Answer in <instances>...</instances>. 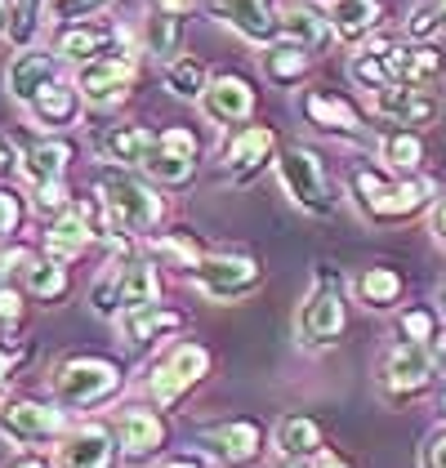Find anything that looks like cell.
Segmentation results:
<instances>
[{"label": "cell", "instance_id": "cell-1", "mask_svg": "<svg viewBox=\"0 0 446 468\" xmlns=\"http://www.w3.org/2000/svg\"><path fill=\"white\" fill-rule=\"evenodd\" d=\"M99 210L108 218L112 237L116 232H152L161 223V215H165L161 197L143 179L125 175V170H108L99 179Z\"/></svg>", "mask_w": 446, "mask_h": 468}, {"label": "cell", "instance_id": "cell-2", "mask_svg": "<svg viewBox=\"0 0 446 468\" xmlns=\"http://www.w3.org/2000/svg\"><path fill=\"white\" fill-rule=\"evenodd\" d=\"M161 294V282H156V268L152 259H112L108 268L99 272V282L90 286V303L103 313V317H121L130 308H148Z\"/></svg>", "mask_w": 446, "mask_h": 468}, {"label": "cell", "instance_id": "cell-3", "mask_svg": "<svg viewBox=\"0 0 446 468\" xmlns=\"http://www.w3.org/2000/svg\"><path fill=\"white\" fill-rule=\"evenodd\" d=\"M429 192L433 183L424 179H384L375 170H353V197H357V210L375 223H398V218L419 215L429 206Z\"/></svg>", "mask_w": 446, "mask_h": 468}, {"label": "cell", "instance_id": "cell-4", "mask_svg": "<svg viewBox=\"0 0 446 468\" xmlns=\"http://www.w3.org/2000/svg\"><path fill=\"white\" fill-rule=\"evenodd\" d=\"M184 277H192L196 286L206 290L210 299L219 303H237V299H250L263 286V268L246 254H196L184 268Z\"/></svg>", "mask_w": 446, "mask_h": 468}, {"label": "cell", "instance_id": "cell-5", "mask_svg": "<svg viewBox=\"0 0 446 468\" xmlns=\"http://www.w3.org/2000/svg\"><path fill=\"white\" fill-rule=\"evenodd\" d=\"M277 175H281V187L291 192L299 210L308 215H331L334 210V192H331V179H326V165L313 147L303 144H291L281 147L277 156Z\"/></svg>", "mask_w": 446, "mask_h": 468}, {"label": "cell", "instance_id": "cell-6", "mask_svg": "<svg viewBox=\"0 0 446 468\" xmlns=\"http://www.w3.org/2000/svg\"><path fill=\"white\" fill-rule=\"evenodd\" d=\"M295 335L303 348H326L344 335V286L326 268H317V282L308 290V299L299 303Z\"/></svg>", "mask_w": 446, "mask_h": 468}, {"label": "cell", "instance_id": "cell-7", "mask_svg": "<svg viewBox=\"0 0 446 468\" xmlns=\"http://www.w3.org/2000/svg\"><path fill=\"white\" fill-rule=\"evenodd\" d=\"M121 388V370L103 357H68L54 370V393L63 406H103L112 393Z\"/></svg>", "mask_w": 446, "mask_h": 468}, {"label": "cell", "instance_id": "cell-8", "mask_svg": "<svg viewBox=\"0 0 446 468\" xmlns=\"http://www.w3.org/2000/svg\"><path fill=\"white\" fill-rule=\"evenodd\" d=\"M134 63H139V58H134V49L116 40L108 54H99L94 63H85V68H80V80H76L80 99H85L90 108H112V103L130 99Z\"/></svg>", "mask_w": 446, "mask_h": 468}, {"label": "cell", "instance_id": "cell-9", "mask_svg": "<svg viewBox=\"0 0 446 468\" xmlns=\"http://www.w3.org/2000/svg\"><path fill=\"white\" fill-rule=\"evenodd\" d=\"M196 152H201V144H196V134L187 125H165V130H156V144H152V152L143 156L139 170L156 183L184 187L196 175Z\"/></svg>", "mask_w": 446, "mask_h": 468}, {"label": "cell", "instance_id": "cell-10", "mask_svg": "<svg viewBox=\"0 0 446 468\" xmlns=\"http://www.w3.org/2000/svg\"><path fill=\"white\" fill-rule=\"evenodd\" d=\"M433 348L429 344H398L388 357L379 361V388L393 397V401H402V397H415L429 388V379H433Z\"/></svg>", "mask_w": 446, "mask_h": 468}, {"label": "cell", "instance_id": "cell-11", "mask_svg": "<svg viewBox=\"0 0 446 468\" xmlns=\"http://www.w3.org/2000/svg\"><path fill=\"white\" fill-rule=\"evenodd\" d=\"M379 54V63H384V72H388V85H429V80H438L446 68L442 49H433V45H402V40H375L366 45Z\"/></svg>", "mask_w": 446, "mask_h": 468}, {"label": "cell", "instance_id": "cell-12", "mask_svg": "<svg viewBox=\"0 0 446 468\" xmlns=\"http://www.w3.org/2000/svg\"><path fill=\"white\" fill-rule=\"evenodd\" d=\"M206 9L228 23L237 37L255 40V45H272L281 37V18L272 9V0H206Z\"/></svg>", "mask_w": 446, "mask_h": 468}, {"label": "cell", "instance_id": "cell-13", "mask_svg": "<svg viewBox=\"0 0 446 468\" xmlns=\"http://www.w3.org/2000/svg\"><path fill=\"white\" fill-rule=\"evenodd\" d=\"M0 432L18 446H37L63 432V410L45 406V401H5L0 406Z\"/></svg>", "mask_w": 446, "mask_h": 468}, {"label": "cell", "instance_id": "cell-14", "mask_svg": "<svg viewBox=\"0 0 446 468\" xmlns=\"http://www.w3.org/2000/svg\"><path fill=\"white\" fill-rule=\"evenodd\" d=\"M206 370H210V353H206L201 344H184L175 357L152 375V397H156V406H175L192 384L206 379Z\"/></svg>", "mask_w": 446, "mask_h": 468}, {"label": "cell", "instance_id": "cell-15", "mask_svg": "<svg viewBox=\"0 0 446 468\" xmlns=\"http://www.w3.org/2000/svg\"><path fill=\"white\" fill-rule=\"evenodd\" d=\"M375 116L393 121V125H429L438 116V99L424 90V85H384L375 90Z\"/></svg>", "mask_w": 446, "mask_h": 468}, {"label": "cell", "instance_id": "cell-16", "mask_svg": "<svg viewBox=\"0 0 446 468\" xmlns=\"http://www.w3.org/2000/svg\"><path fill=\"white\" fill-rule=\"evenodd\" d=\"M90 241H94V206H68L45 232V254L72 263L80 250H90Z\"/></svg>", "mask_w": 446, "mask_h": 468}, {"label": "cell", "instance_id": "cell-17", "mask_svg": "<svg viewBox=\"0 0 446 468\" xmlns=\"http://www.w3.org/2000/svg\"><path fill=\"white\" fill-rule=\"evenodd\" d=\"M272 147H277L272 125H246V130L228 144V152H223V170L237 183H246L250 175H260L263 165L272 161Z\"/></svg>", "mask_w": 446, "mask_h": 468}, {"label": "cell", "instance_id": "cell-18", "mask_svg": "<svg viewBox=\"0 0 446 468\" xmlns=\"http://www.w3.org/2000/svg\"><path fill=\"white\" fill-rule=\"evenodd\" d=\"M49 80H58V54H45V49H23V54L9 63V72H5V90H9V99L32 103V99H37Z\"/></svg>", "mask_w": 446, "mask_h": 468}, {"label": "cell", "instance_id": "cell-19", "mask_svg": "<svg viewBox=\"0 0 446 468\" xmlns=\"http://www.w3.org/2000/svg\"><path fill=\"white\" fill-rule=\"evenodd\" d=\"M201 108L219 125H237V121H246L255 112V90L241 76H210V85L201 94Z\"/></svg>", "mask_w": 446, "mask_h": 468}, {"label": "cell", "instance_id": "cell-20", "mask_svg": "<svg viewBox=\"0 0 446 468\" xmlns=\"http://www.w3.org/2000/svg\"><path fill=\"white\" fill-rule=\"evenodd\" d=\"M201 441L219 455L223 464H250V460H260V424H250V420H223V424H210V429H201Z\"/></svg>", "mask_w": 446, "mask_h": 468}, {"label": "cell", "instance_id": "cell-21", "mask_svg": "<svg viewBox=\"0 0 446 468\" xmlns=\"http://www.w3.org/2000/svg\"><path fill=\"white\" fill-rule=\"evenodd\" d=\"M90 144H94V152H99L103 161H116V165H143V156L152 152L156 134L143 130V125H103V130L90 134Z\"/></svg>", "mask_w": 446, "mask_h": 468}, {"label": "cell", "instance_id": "cell-22", "mask_svg": "<svg viewBox=\"0 0 446 468\" xmlns=\"http://www.w3.org/2000/svg\"><path fill=\"white\" fill-rule=\"evenodd\" d=\"M116 464V441L108 429L85 424L58 446V468H112Z\"/></svg>", "mask_w": 446, "mask_h": 468}, {"label": "cell", "instance_id": "cell-23", "mask_svg": "<svg viewBox=\"0 0 446 468\" xmlns=\"http://www.w3.org/2000/svg\"><path fill=\"white\" fill-rule=\"evenodd\" d=\"M277 18H281V37L303 45L308 54H317V49H326V40H331V18L326 14H317L308 0H286L281 9H277Z\"/></svg>", "mask_w": 446, "mask_h": 468}, {"label": "cell", "instance_id": "cell-24", "mask_svg": "<svg viewBox=\"0 0 446 468\" xmlns=\"http://www.w3.org/2000/svg\"><path fill=\"white\" fill-rule=\"evenodd\" d=\"M112 45H116V27H112V23H68V27L58 32L54 54H63L68 63L85 68V63H94L99 54H108Z\"/></svg>", "mask_w": 446, "mask_h": 468}, {"label": "cell", "instance_id": "cell-25", "mask_svg": "<svg viewBox=\"0 0 446 468\" xmlns=\"http://www.w3.org/2000/svg\"><path fill=\"white\" fill-rule=\"evenodd\" d=\"M116 437H121V451L130 460H148L165 446V424L152 415V410H125L116 420Z\"/></svg>", "mask_w": 446, "mask_h": 468}, {"label": "cell", "instance_id": "cell-26", "mask_svg": "<svg viewBox=\"0 0 446 468\" xmlns=\"http://www.w3.org/2000/svg\"><path fill=\"white\" fill-rule=\"evenodd\" d=\"M303 116L317 125V130H334V134H362V116L348 99L326 94V90H308L303 94Z\"/></svg>", "mask_w": 446, "mask_h": 468}, {"label": "cell", "instance_id": "cell-27", "mask_svg": "<svg viewBox=\"0 0 446 468\" xmlns=\"http://www.w3.org/2000/svg\"><path fill=\"white\" fill-rule=\"evenodd\" d=\"M116 322H121V335H125V344L143 348V344H156L161 335L179 330V325H184V317H179L175 308H161V303H148V308H130V313H121Z\"/></svg>", "mask_w": 446, "mask_h": 468}, {"label": "cell", "instance_id": "cell-28", "mask_svg": "<svg viewBox=\"0 0 446 468\" xmlns=\"http://www.w3.org/2000/svg\"><path fill=\"white\" fill-rule=\"evenodd\" d=\"M27 108H32V116H37L40 125L63 130V125H72L76 112H80V90H76V85H68V80H49V85L40 90Z\"/></svg>", "mask_w": 446, "mask_h": 468}, {"label": "cell", "instance_id": "cell-29", "mask_svg": "<svg viewBox=\"0 0 446 468\" xmlns=\"http://www.w3.org/2000/svg\"><path fill=\"white\" fill-rule=\"evenodd\" d=\"M326 18L339 40H362L379 23V0H326Z\"/></svg>", "mask_w": 446, "mask_h": 468}, {"label": "cell", "instance_id": "cell-30", "mask_svg": "<svg viewBox=\"0 0 446 468\" xmlns=\"http://www.w3.org/2000/svg\"><path fill=\"white\" fill-rule=\"evenodd\" d=\"M68 161H72V144H63V139H40V144L27 147L23 170H27V179L37 183V187L40 183H63Z\"/></svg>", "mask_w": 446, "mask_h": 468}, {"label": "cell", "instance_id": "cell-31", "mask_svg": "<svg viewBox=\"0 0 446 468\" xmlns=\"http://www.w3.org/2000/svg\"><path fill=\"white\" fill-rule=\"evenodd\" d=\"M263 72H268V80H277V85H295V80H303V72H308V49L295 45V40L268 45Z\"/></svg>", "mask_w": 446, "mask_h": 468}, {"label": "cell", "instance_id": "cell-32", "mask_svg": "<svg viewBox=\"0 0 446 468\" xmlns=\"http://www.w3.org/2000/svg\"><path fill=\"white\" fill-rule=\"evenodd\" d=\"M379 156H384V165H388L393 175H415L419 161H424V144H419L415 130H393V134H384Z\"/></svg>", "mask_w": 446, "mask_h": 468}, {"label": "cell", "instance_id": "cell-33", "mask_svg": "<svg viewBox=\"0 0 446 468\" xmlns=\"http://www.w3.org/2000/svg\"><path fill=\"white\" fill-rule=\"evenodd\" d=\"M402 290H407V282H402V272H393V268H366L362 272V282H357V294H362V303L366 308H393L398 299H402Z\"/></svg>", "mask_w": 446, "mask_h": 468}, {"label": "cell", "instance_id": "cell-34", "mask_svg": "<svg viewBox=\"0 0 446 468\" xmlns=\"http://www.w3.org/2000/svg\"><path fill=\"white\" fill-rule=\"evenodd\" d=\"M277 451H281V455H313V451H322V429H317V420H308V415H286V420L277 424Z\"/></svg>", "mask_w": 446, "mask_h": 468}, {"label": "cell", "instance_id": "cell-35", "mask_svg": "<svg viewBox=\"0 0 446 468\" xmlns=\"http://www.w3.org/2000/svg\"><path fill=\"white\" fill-rule=\"evenodd\" d=\"M23 282H27V290L37 294L40 303H58L63 294H68V268L58 263V259H37L27 272H23Z\"/></svg>", "mask_w": 446, "mask_h": 468}, {"label": "cell", "instance_id": "cell-36", "mask_svg": "<svg viewBox=\"0 0 446 468\" xmlns=\"http://www.w3.org/2000/svg\"><path fill=\"white\" fill-rule=\"evenodd\" d=\"M206 85H210V76H206V63L201 58H170V68H165V90L170 94H179V99H201L206 94Z\"/></svg>", "mask_w": 446, "mask_h": 468}, {"label": "cell", "instance_id": "cell-37", "mask_svg": "<svg viewBox=\"0 0 446 468\" xmlns=\"http://www.w3.org/2000/svg\"><path fill=\"white\" fill-rule=\"evenodd\" d=\"M148 54L152 58H175L179 54V45H184V18L179 14H152L148 18Z\"/></svg>", "mask_w": 446, "mask_h": 468}, {"label": "cell", "instance_id": "cell-38", "mask_svg": "<svg viewBox=\"0 0 446 468\" xmlns=\"http://www.w3.org/2000/svg\"><path fill=\"white\" fill-rule=\"evenodd\" d=\"M108 0H45V14H49V23H58V27H68V23H85L90 14H99Z\"/></svg>", "mask_w": 446, "mask_h": 468}, {"label": "cell", "instance_id": "cell-39", "mask_svg": "<svg viewBox=\"0 0 446 468\" xmlns=\"http://www.w3.org/2000/svg\"><path fill=\"white\" fill-rule=\"evenodd\" d=\"M402 335L410 344H433L438 339V317L429 308H410V313H402Z\"/></svg>", "mask_w": 446, "mask_h": 468}, {"label": "cell", "instance_id": "cell-40", "mask_svg": "<svg viewBox=\"0 0 446 468\" xmlns=\"http://www.w3.org/2000/svg\"><path fill=\"white\" fill-rule=\"evenodd\" d=\"M40 9H45V0H14V27H9V37L18 40V45H27V40H32Z\"/></svg>", "mask_w": 446, "mask_h": 468}, {"label": "cell", "instance_id": "cell-41", "mask_svg": "<svg viewBox=\"0 0 446 468\" xmlns=\"http://www.w3.org/2000/svg\"><path fill=\"white\" fill-rule=\"evenodd\" d=\"M419 468H446V429H438V432H429V437H424Z\"/></svg>", "mask_w": 446, "mask_h": 468}, {"label": "cell", "instance_id": "cell-42", "mask_svg": "<svg viewBox=\"0 0 446 468\" xmlns=\"http://www.w3.org/2000/svg\"><path fill=\"white\" fill-rule=\"evenodd\" d=\"M37 206L40 210H68V183H40Z\"/></svg>", "mask_w": 446, "mask_h": 468}, {"label": "cell", "instance_id": "cell-43", "mask_svg": "<svg viewBox=\"0 0 446 468\" xmlns=\"http://www.w3.org/2000/svg\"><path fill=\"white\" fill-rule=\"evenodd\" d=\"M18 218H23L18 197H14V192H0V237H9V232L18 228Z\"/></svg>", "mask_w": 446, "mask_h": 468}, {"label": "cell", "instance_id": "cell-44", "mask_svg": "<svg viewBox=\"0 0 446 468\" xmlns=\"http://www.w3.org/2000/svg\"><path fill=\"white\" fill-rule=\"evenodd\" d=\"M18 317H23V308H18V294H14V290H0V322H18Z\"/></svg>", "mask_w": 446, "mask_h": 468}, {"label": "cell", "instance_id": "cell-45", "mask_svg": "<svg viewBox=\"0 0 446 468\" xmlns=\"http://www.w3.org/2000/svg\"><path fill=\"white\" fill-rule=\"evenodd\" d=\"M161 14H179V18H187V9L196 5V0H152Z\"/></svg>", "mask_w": 446, "mask_h": 468}, {"label": "cell", "instance_id": "cell-46", "mask_svg": "<svg viewBox=\"0 0 446 468\" xmlns=\"http://www.w3.org/2000/svg\"><path fill=\"white\" fill-rule=\"evenodd\" d=\"M433 237L446 246V201H438V210H433Z\"/></svg>", "mask_w": 446, "mask_h": 468}, {"label": "cell", "instance_id": "cell-47", "mask_svg": "<svg viewBox=\"0 0 446 468\" xmlns=\"http://www.w3.org/2000/svg\"><path fill=\"white\" fill-rule=\"evenodd\" d=\"M317 468H353V464H348L344 455H334V451H322V455H317Z\"/></svg>", "mask_w": 446, "mask_h": 468}, {"label": "cell", "instance_id": "cell-48", "mask_svg": "<svg viewBox=\"0 0 446 468\" xmlns=\"http://www.w3.org/2000/svg\"><path fill=\"white\" fill-rule=\"evenodd\" d=\"M9 18H14V0H0V37H5V32L14 27Z\"/></svg>", "mask_w": 446, "mask_h": 468}, {"label": "cell", "instance_id": "cell-49", "mask_svg": "<svg viewBox=\"0 0 446 468\" xmlns=\"http://www.w3.org/2000/svg\"><path fill=\"white\" fill-rule=\"evenodd\" d=\"M9 468H49L40 455H18V460H9Z\"/></svg>", "mask_w": 446, "mask_h": 468}, {"label": "cell", "instance_id": "cell-50", "mask_svg": "<svg viewBox=\"0 0 446 468\" xmlns=\"http://www.w3.org/2000/svg\"><path fill=\"white\" fill-rule=\"evenodd\" d=\"M281 468H308V455H286V464Z\"/></svg>", "mask_w": 446, "mask_h": 468}, {"label": "cell", "instance_id": "cell-51", "mask_svg": "<svg viewBox=\"0 0 446 468\" xmlns=\"http://www.w3.org/2000/svg\"><path fill=\"white\" fill-rule=\"evenodd\" d=\"M9 156H14V147H9L5 139H0V170H5V161H9Z\"/></svg>", "mask_w": 446, "mask_h": 468}, {"label": "cell", "instance_id": "cell-52", "mask_svg": "<svg viewBox=\"0 0 446 468\" xmlns=\"http://www.w3.org/2000/svg\"><path fill=\"white\" fill-rule=\"evenodd\" d=\"M161 468H196V464H192V460H165Z\"/></svg>", "mask_w": 446, "mask_h": 468}, {"label": "cell", "instance_id": "cell-53", "mask_svg": "<svg viewBox=\"0 0 446 468\" xmlns=\"http://www.w3.org/2000/svg\"><path fill=\"white\" fill-rule=\"evenodd\" d=\"M5 379H9V357L0 353V384H5Z\"/></svg>", "mask_w": 446, "mask_h": 468}, {"label": "cell", "instance_id": "cell-54", "mask_svg": "<svg viewBox=\"0 0 446 468\" xmlns=\"http://www.w3.org/2000/svg\"><path fill=\"white\" fill-rule=\"evenodd\" d=\"M438 303H442V313H446V286H442V290H438Z\"/></svg>", "mask_w": 446, "mask_h": 468}, {"label": "cell", "instance_id": "cell-55", "mask_svg": "<svg viewBox=\"0 0 446 468\" xmlns=\"http://www.w3.org/2000/svg\"><path fill=\"white\" fill-rule=\"evenodd\" d=\"M442 406H446V393H442Z\"/></svg>", "mask_w": 446, "mask_h": 468}, {"label": "cell", "instance_id": "cell-56", "mask_svg": "<svg viewBox=\"0 0 446 468\" xmlns=\"http://www.w3.org/2000/svg\"><path fill=\"white\" fill-rule=\"evenodd\" d=\"M442 9H446V0H442Z\"/></svg>", "mask_w": 446, "mask_h": 468}]
</instances>
